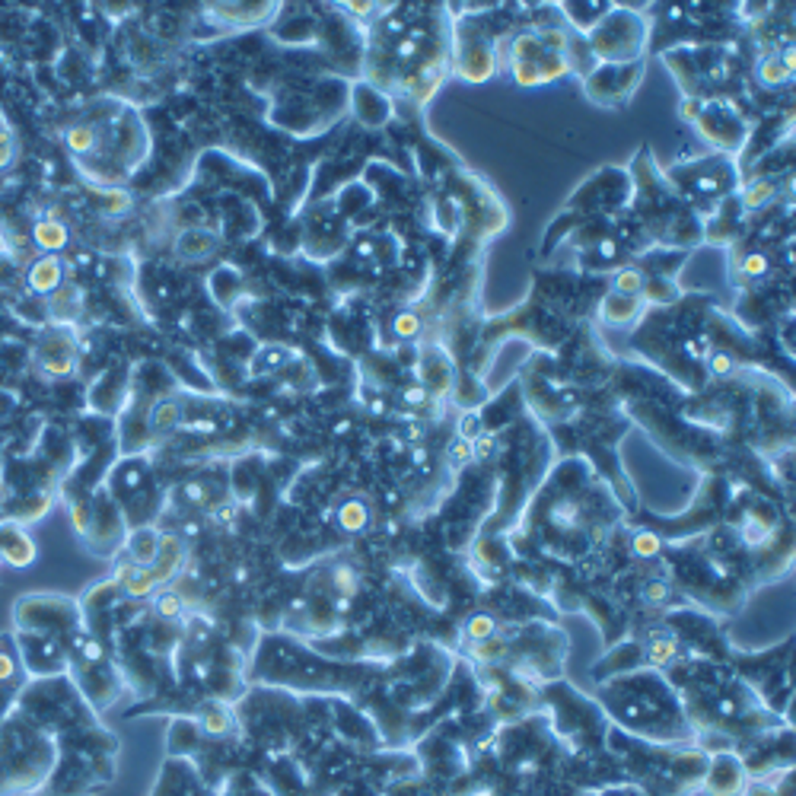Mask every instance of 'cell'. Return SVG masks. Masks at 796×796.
<instances>
[{
	"label": "cell",
	"mask_w": 796,
	"mask_h": 796,
	"mask_svg": "<svg viewBox=\"0 0 796 796\" xmlns=\"http://www.w3.org/2000/svg\"><path fill=\"white\" fill-rule=\"evenodd\" d=\"M513 71H516V80L526 87L555 80L564 71H574V48L555 29L526 32L513 45Z\"/></svg>",
	"instance_id": "cell-1"
},
{
	"label": "cell",
	"mask_w": 796,
	"mask_h": 796,
	"mask_svg": "<svg viewBox=\"0 0 796 796\" xmlns=\"http://www.w3.org/2000/svg\"><path fill=\"white\" fill-rule=\"evenodd\" d=\"M647 48V22L631 10H606L590 29V54L602 64H634Z\"/></svg>",
	"instance_id": "cell-2"
},
{
	"label": "cell",
	"mask_w": 796,
	"mask_h": 796,
	"mask_svg": "<svg viewBox=\"0 0 796 796\" xmlns=\"http://www.w3.org/2000/svg\"><path fill=\"white\" fill-rule=\"evenodd\" d=\"M669 179L679 182V191L688 195L694 205H710V201H726V195L736 185V169L726 156H704L698 163H685L669 172Z\"/></svg>",
	"instance_id": "cell-3"
},
{
	"label": "cell",
	"mask_w": 796,
	"mask_h": 796,
	"mask_svg": "<svg viewBox=\"0 0 796 796\" xmlns=\"http://www.w3.org/2000/svg\"><path fill=\"white\" fill-rule=\"evenodd\" d=\"M685 115L710 144L730 150V154H736L749 138V121L724 99H691Z\"/></svg>",
	"instance_id": "cell-4"
},
{
	"label": "cell",
	"mask_w": 796,
	"mask_h": 796,
	"mask_svg": "<svg viewBox=\"0 0 796 796\" xmlns=\"http://www.w3.org/2000/svg\"><path fill=\"white\" fill-rule=\"evenodd\" d=\"M643 73V61L634 64H599L592 67V73L586 77V93L592 103H602L608 109H618L631 99V93L637 89Z\"/></svg>",
	"instance_id": "cell-5"
},
{
	"label": "cell",
	"mask_w": 796,
	"mask_h": 796,
	"mask_svg": "<svg viewBox=\"0 0 796 796\" xmlns=\"http://www.w3.org/2000/svg\"><path fill=\"white\" fill-rule=\"evenodd\" d=\"M36 366L45 380H64L77 370V354L67 335H52V341H45L36 354Z\"/></svg>",
	"instance_id": "cell-6"
},
{
	"label": "cell",
	"mask_w": 796,
	"mask_h": 796,
	"mask_svg": "<svg viewBox=\"0 0 796 796\" xmlns=\"http://www.w3.org/2000/svg\"><path fill=\"white\" fill-rule=\"evenodd\" d=\"M26 287H29L36 297H52L54 290L64 287V262L58 256H38L36 262L26 271Z\"/></svg>",
	"instance_id": "cell-7"
},
{
	"label": "cell",
	"mask_w": 796,
	"mask_h": 796,
	"mask_svg": "<svg viewBox=\"0 0 796 796\" xmlns=\"http://www.w3.org/2000/svg\"><path fill=\"white\" fill-rule=\"evenodd\" d=\"M217 252V236L211 230H185L176 239V256L185 262H205Z\"/></svg>",
	"instance_id": "cell-8"
},
{
	"label": "cell",
	"mask_w": 796,
	"mask_h": 796,
	"mask_svg": "<svg viewBox=\"0 0 796 796\" xmlns=\"http://www.w3.org/2000/svg\"><path fill=\"white\" fill-rule=\"evenodd\" d=\"M32 242H36V248H42V256H58L61 248H67V242H71V230L61 220L45 217L32 227Z\"/></svg>",
	"instance_id": "cell-9"
},
{
	"label": "cell",
	"mask_w": 796,
	"mask_h": 796,
	"mask_svg": "<svg viewBox=\"0 0 796 796\" xmlns=\"http://www.w3.org/2000/svg\"><path fill=\"white\" fill-rule=\"evenodd\" d=\"M179 421H182V405H179L176 398H160V402L150 408L147 427H150V433H160V437H166V433L176 431Z\"/></svg>",
	"instance_id": "cell-10"
},
{
	"label": "cell",
	"mask_w": 796,
	"mask_h": 796,
	"mask_svg": "<svg viewBox=\"0 0 796 796\" xmlns=\"http://www.w3.org/2000/svg\"><path fill=\"white\" fill-rule=\"evenodd\" d=\"M64 147L73 156H93L96 150H99V131L87 121L71 124L64 131Z\"/></svg>",
	"instance_id": "cell-11"
},
{
	"label": "cell",
	"mask_w": 796,
	"mask_h": 796,
	"mask_svg": "<svg viewBox=\"0 0 796 796\" xmlns=\"http://www.w3.org/2000/svg\"><path fill=\"white\" fill-rule=\"evenodd\" d=\"M48 313L58 322H71L80 315V290L77 287H61L48 297Z\"/></svg>",
	"instance_id": "cell-12"
},
{
	"label": "cell",
	"mask_w": 796,
	"mask_h": 796,
	"mask_svg": "<svg viewBox=\"0 0 796 796\" xmlns=\"http://www.w3.org/2000/svg\"><path fill=\"white\" fill-rule=\"evenodd\" d=\"M13 673H16V659H13V653H10L7 641H0V682L10 679Z\"/></svg>",
	"instance_id": "cell-13"
},
{
	"label": "cell",
	"mask_w": 796,
	"mask_h": 796,
	"mask_svg": "<svg viewBox=\"0 0 796 796\" xmlns=\"http://www.w3.org/2000/svg\"><path fill=\"white\" fill-rule=\"evenodd\" d=\"M13 154H16L13 134H7V131H4V128H0V169L13 163Z\"/></svg>",
	"instance_id": "cell-14"
}]
</instances>
